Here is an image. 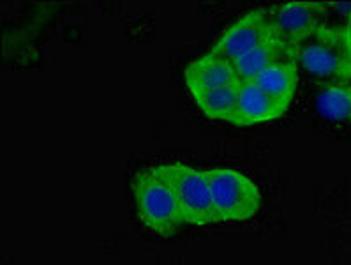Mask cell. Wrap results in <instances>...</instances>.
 Returning <instances> with one entry per match:
<instances>
[{"instance_id": "cell-4", "label": "cell", "mask_w": 351, "mask_h": 265, "mask_svg": "<svg viewBox=\"0 0 351 265\" xmlns=\"http://www.w3.org/2000/svg\"><path fill=\"white\" fill-rule=\"evenodd\" d=\"M162 166L173 186L186 224H214L215 214L212 207L207 172L186 163H169Z\"/></svg>"}, {"instance_id": "cell-8", "label": "cell", "mask_w": 351, "mask_h": 265, "mask_svg": "<svg viewBox=\"0 0 351 265\" xmlns=\"http://www.w3.org/2000/svg\"><path fill=\"white\" fill-rule=\"evenodd\" d=\"M286 104L274 100L254 82H242L239 94V106L233 117V126H254L281 119L288 112Z\"/></svg>"}, {"instance_id": "cell-5", "label": "cell", "mask_w": 351, "mask_h": 265, "mask_svg": "<svg viewBox=\"0 0 351 265\" xmlns=\"http://www.w3.org/2000/svg\"><path fill=\"white\" fill-rule=\"evenodd\" d=\"M272 36L285 46L293 57L295 48L313 32L316 27L325 21V2H285L267 9Z\"/></svg>"}, {"instance_id": "cell-6", "label": "cell", "mask_w": 351, "mask_h": 265, "mask_svg": "<svg viewBox=\"0 0 351 265\" xmlns=\"http://www.w3.org/2000/svg\"><path fill=\"white\" fill-rule=\"evenodd\" d=\"M270 38L272 29L267 18V9H252L228 25L208 51L233 62Z\"/></svg>"}, {"instance_id": "cell-3", "label": "cell", "mask_w": 351, "mask_h": 265, "mask_svg": "<svg viewBox=\"0 0 351 265\" xmlns=\"http://www.w3.org/2000/svg\"><path fill=\"white\" fill-rule=\"evenodd\" d=\"M205 172L215 223H240L252 220L260 212V187L251 177L226 166H215Z\"/></svg>"}, {"instance_id": "cell-10", "label": "cell", "mask_w": 351, "mask_h": 265, "mask_svg": "<svg viewBox=\"0 0 351 265\" xmlns=\"http://www.w3.org/2000/svg\"><path fill=\"white\" fill-rule=\"evenodd\" d=\"M291 57L289 51L286 50L281 43L277 41L276 38L267 39L265 43H261L260 46L252 48L251 51H247L245 55L239 57L237 60H233V66H235L237 75L242 82H252L260 73H263L269 66H272L274 62L281 60V58ZM293 58V57H291Z\"/></svg>"}, {"instance_id": "cell-9", "label": "cell", "mask_w": 351, "mask_h": 265, "mask_svg": "<svg viewBox=\"0 0 351 265\" xmlns=\"http://www.w3.org/2000/svg\"><path fill=\"white\" fill-rule=\"evenodd\" d=\"M258 87L263 89L274 100L281 101L282 104L289 106L295 97L298 85V64L295 58L286 57L274 62L263 73L252 80Z\"/></svg>"}, {"instance_id": "cell-11", "label": "cell", "mask_w": 351, "mask_h": 265, "mask_svg": "<svg viewBox=\"0 0 351 265\" xmlns=\"http://www.w3.org/2000/svg\"><path fill=\"white\" fill-rule=\"evenodd\" d=\"M240 85H242V82L230 83L224 87L212 89V91L195 95L193 100L196 101L199 110L207 117L214 120H226L232 124L233 117L237 113V106H239Z\"/></svg>"}, {"instance_id": "cell-1", "label": "cell", "mask_w": 351, "mask_h": 265, "mask_svg": "<svg viewBox=\"0 0 351 265\" xmlns=\"http://www.w3.org/2000/svg\"><path fill=\"white\" fill-rule=\"evenodd\" d=\"M293 58L325 83L351 82V23L322 21L295 48Z\"/></svg>"}, {"instance_id": "cell-12", "label": "cell", "mask_w": 351, "mask_h": 265, "mask_svg": "<svg viewBox=\"0 0 351 265\" xmlns=\"http://www.w3.org/2000/svg\"><path fill=\"white\" fill-rule=\"evenodd\" d=\"M316 106L326 119L351 124V82H326L318 92Z\"/></svg>"}, {"instance_id": "cell-7", "label": "cell", "mask_w": 351, "mask_h": 265, "mask_svg": "<svg viewBox=\"0 0 351 265\" xmlns=\"http://www.w3.org/2000/svg\"><path fill=\"white\" fill-rule=\"evenodd\" d=\"M184 78H186V85L193 97L212 91V89L242 82L237 75L232 60L214 55L212 51H205L202 57L187 64L184 69Z\"/></svg>"}, {"instance_id": "cell-2", "label": "cell", "mask_w": 351, "mask_h": 265, "mask_svg": "<svg viewBox=\"0 0 351 265\" xmlns=\"http://www.w3.org/2000/svg\"><path fill=\"white\" fill-rule=\"evenodd\" d=\"M132 198L141 223L162 239L175 235L186 224L162 165L136 172L132 178Z\"/></svg>"}]
</instances>
